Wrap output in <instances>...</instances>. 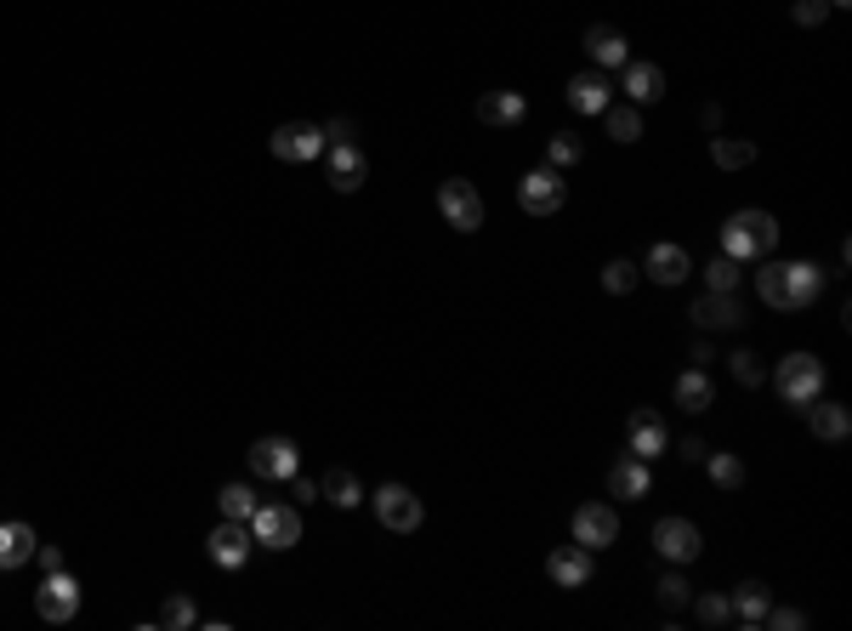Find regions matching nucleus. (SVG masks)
I'll use <instances>...</instances> for the list:
<instances>
[{"label":"nucleus","mask_w":852,"mask_h":631,"mask_svg":"<svg viewBox=\"0 0 852 631\" xmlns=\"http://www.w3.org/2000/svg\"><path fill=\"white\" fill-rule=\"evenodd\" d=\"M756 290H762V302L779 308V313H801V308H813L819 302V290H824V273L813 262H768L756 268Z\"/></svg>","instance_id":"nucleus-1"},{"label":"nucleus","mask_w":852,"mask_h":631,"mask_svg":"<svg viewBox=\"0 0 852 631\" xmlns=\"http://www.w3.org/2000/svg\"><path fill=\"white\" fill-rule=\"evenodd\" d=\"M773 246H779L773 211H733L722 222V257H733V262H762V257H773Z\"/></svg>","instance_id":"nucleus-2"},{"label":"nucleus","mask_w":852,"mask_h":631,"mask_svg":"<svg viewBox=\"0 0 852 631\" xmlns=\"http://www.w3.org/2000/svg\"><path fill=\"white\" fill-rule=\"evenodd\" d=\"M250 535H257V547L290 552L295 541H302V512L279 507V501H257V512H250Z\"/></svg>","instance_id":"nucleus-3"},{"label":"nucleus","mask_w":852,"mask_h":631,"mask_svg":"<svg viewBox=\"0 0 852 631\" xmlns=\"http://www.w3.org/2000/svg\"><path fill=\"white\" fill-rule=\"evenodd\" d=\"M438 211L455 233H478L483 228V193L467 177H449V182H438Z\"/></svg>","instance_id":"nucleus-4"},{"label":"nucleus","mask_w":852,"mask_h":631,"mask_svg":"<svg viewBox=\"0 0 852 631\" xmlns=\"http://www.w3.org/2000/svg\"><path fill=\"white\" fill-rule=\"evenodd\" d=\"M370 507H375V518L392 529V535H410V529H421V518H427L421 495L404 490V483H381V490L370 495Z\"/></svg>","instance_id":"nucleus-5"},{"label":"nucleus","mask_w":852,"mask_h":631,"mask_svg":"<svg viewBox=\"0 0 852 631\" xmlns=\"http://www.w3.org/2000/svg\"><path fill=\"white\" fill-rule=\"evenodd\" d=\"M34 614L52 620V625H69L80 614V580L69 569H52V574L40 580V592H34Z\"/></svg>","instance_id":"nucleus-6"},{"label":"nucleus","mask_w":852,"mask_h":631,"mask_svg":"<svg viewBox=\"0 0 852 631\" xmlns=\"http://www.w3.org/2000/svg\"><path fill=\"white\" fill-rule=\"evenodd\" d=\"M824 393V364L813 353H790L779 364V399L784 404H813Z\"/></svg>","instance_id":"nucleus-7"},{"label":"nucleus","mask_w":852,"mask_h":631,"mask_svg":"<svg viewBox=\"0 0 852 631\" xmlns=\"http://www.w3.org/2000/svg\"><path fill=\"white\" fill-rule=\"evenodd\" d=\"M268 149H273V160H284V166H308V160H319V154L330 149V142H324L319 126L290 120V126H279V131L268 137Z\"/></svg>","instance_id":"nucleus-8"},{"label":"nucleus","mask_w":852,"mask_h":631,"mask_svg":"<svg viewBox=\"0 0 852 631\" xmlns=\"http://www.w3.org/2000/svg\"><path fill=\"white\" fill-rule=\"evenodd\" d=\"M563 200H569L563 171H529V177L518 182V206H523L529 217H551V211H563Z\"/></svg>","instance_id":"nucleus-9"},{"label":"nucleus","mask_w":852,"mask_h":631,"mask_svg":"<svg viewBox=\"0 0 852 631\" xmlns=\"http://www.w3.org/2000/svg\"><path fill=\"white\" fill-rule=\"evenodd\" d=\"M614 535H620V512H614V507H603V501H585V507L574 512V541H580L585 552H603V547H614Z\"/></svg>","instance_id":"nucleus-10"},{"label":"nucleus","mask_w":852,"mask_h":631,"mask_svg":"<svg viewBox=\"0 0 852 631\" xmlns=\"http://www.w3.org/2000/svg\"><path fill=\"white\" fill-rule=\"evenodd\" d=\"M654 547L665 563H693L699 552H705V541H699V529L688 518H660L654 523Z\"/></svg>","instance_id":"nucleus-11"},{"label":"nucleus","mask_w":852,"mask_h":631,"mask_svg":"<svg viewBox=\"0 0 852 631\" xmlns=\"http://www.w3.org/2000/svg\"><path fill=\"white\" fill-rule=\"evenodd\" d=\"M250 552H257V535H250V523L222 518V529H211V563H217V569H244Z\"/></svg>","instance_id":"nucleus-12"},{"label":"nucleus","mask_w":852,"mask_h":631,"mask_svg":"<svg viewBox=\"0 0 852 631\" xmlns=\"http://www.w3.org/2000/svg\"><path fill=\"white\" fill-rule=\"evenodd\" d=\"M625 432H631V455H642V461H654V455L671 450V427H665V415H660V410H648V404L631 415Z\"/></svg>","instance_id":"nucleus-13"},{"label":"nucleus","mask_w":852,"mask_h":631,"mask_svg":"<svg viewBox=\"0 0 852 631\" xmlns=\"http://www.w3.org/2000/svg\"><path fill=\"white\" fill-rule=\"evenodd\" d=\"M693 324L699 330H739L744 324V308L733 290H705V297L693 302Z\"/></svg>","instance_id":"nucleus-14"},{"label":"nucleus","mask_w":852,"mask_h":631,"mask_svg":"<svg viewBox=\"0 0 852 631\" xmlns=\"http://www.w3.org/2000/svg\"><path fill=\"white\" fill-rule=\"evenodd\" d=\"M244 461H250V472H257V478L284 483V478L295 472V444H290V439H257Z\"/></svg>","instance_id":"nucleus-15"},{"label":"nucleus","mask_w":852,"mask_h":631,"mask_svg":"<svg viewBox=\"0 0 852 631\" xmlns=\"http://www.w3.org/2000/svg\"><path fill=\"white\" fill-rule=\"evenodd\" d=\"M324 160H330V188L335 193L364 188V149H359V142H330Z\"/></svg>","instance_id":"nucleus-16"},{"label":"nucleus","mask_w":852,"mask_h":631,"mask_svg":"<svg viewBox=\"0 0 852 631\" xmlns=\"http://www.w3.org/2000/svg\"><path fill=\"white\" fill-rule=\"evenodd\" d=\"M642 273H648V279H654V284H682V279L693 273V262H688V251L676 246V239H660V246H654V251H648Z\"/></svg>","instance_id":"nucleus-17"},{"label":"nucleus","mask_w":852,"mask_h":631,"mask_svg":"<svg viewBox=\"0 0 852 631\" xmlns=\"http://www.w3.org/2000/svg\"><path fill=\"white\" fill-rule=\"evenodd\" d=\"M648 483H654V478H648V461H642V455H620V461L609 467V495H614V501H642Z\"/></svg>","instance_id":"nucleus-18"},{"label":"nucleus","mask_w":852,"mask_h":631,"mask_svg":"<svg viewBox=\"0 0 852 631\" xmlns=\"http://www.w3.org/2000/svg\"><path fill=\"white\" fill-rule=\"evenodd\" d=\"M768 603H773V592L762 587V580H744V587L728 598V609H733V625H744V631H762V620H768Z\"/></svg>","instance_id":"nucleus-19"},{"label":"nucleus","mask_w":852,"mask_h":631,"mask_svg":"<svg viewBox=\"0 0 852 631\" xmlns=\"http://www.w3.org/2000/svg\"><path fill=\"white\" fill-rule=\"evenodd\" d=\"M585 52L603 63V69H620V63H631V46H625V34L614 29V23H591L585 29Z\"/></svg>","instance_id":"nucleus-20"},{"label":"nucleus","mask_w":852,"mask_h":631,"mask_svg":"<svg viewBox=\"0 0 852 631\" xmlns=\"http://www.w3.org/2000/svg\"><path fill=\"white\" fill-rule=\"evenodd\" d=\"M545 574L558 580V587H585V580H591V552L580 541L574 547H558V552L545 558Z\"/></svg>","instance_id":"nucleus-21"},{"label":"nucleus","mask_w":852,"mask_h":631,"mask_svg":"<svg viewBox=\"0 0 852 631\" xmlns=\"http://www.w3.org/2000/svg\"><path fill=\"white\" fill-rule=\"evenodd\" d=\"M523 114H529L523 91H483V97H478V120H483V126H518Z\"/></svg>","instance_id":"nucleus-22"},{"label":"nucleus","mask_w":852,"mask_h":631,"mask_svg":"<svg viewBox=\"0 0 852 631\" xmlns=\"http://www.w3.org/2000/svg\"><path fill=\"white\" fill-rule=\"evenodd\" d=\"M34 547H40V535L29 523H0V569H23L34 558Z\"/></svg>","instance_id":"nucleus-23"},{"label":"nucleus","mask_w":852,"mask_h":631,"mask_svg":"<svg viewBox=\"0 0 852 631\" xmlns=\"http://www.w3.org/2000/svg\"><path fill=\"white\" fill-rule=\"evenodd\" d=\"M625 69V97L642 109V103H660L665 97V74L654 69V63H620Z\"/></svg>","instance_id":"nucleus-24"},{"label":"nucleus","mask_w":852,"mask_h":631,"mask_svg":"<svg viewBox=\"0 0 852 631\" xmlns=\"http://www.w3.org/2000/svg\"><path fill=\"white\" fill-rule=\"evenodd\" d=\"M319 495H324L330 507H341V512H353V507L364 501V490H359V478H353V467H330V472L319 478Z\"/></svg>","instance_id":"nucleus-25"},{"label":"nucleus","mask_w":852,"mask_h":631,"mask_svg":"<svg viewBox=\"0 0 852 631\" xmlns=\"http://www.w3.org/2000/svg\"><path fill=\"white\" fill-rule=\"evenodd\" d=\"M569 109L574 114H603L609 109V80L603 74H574L569 80Z\"/></svg>","instance_id":"nucleus-26"},{"label":"nucleus","mask_w":852,"mask_h":631,"mask_svg":"<svg viewBox=\"0 0 852 631\" xmlns=\"http://www.w3.org/2000/svg\"><path fill=\"white\" fill-rule=\"evenodd\" d=\"M813 404H819V410H808L813 432H819L824 444H841L846 432H852V410H846V404H830V399H813Z\"/></svg>","instance_id":"nucleus-27"},{"label":"nucleus","mask_w":852,"mask_h":631,"mask_svg":"<svg viewBox=\"0 0 852 631\" xmlns=\"http://www.w3.org/2000/svg\"><path fill=\"white\" fill-rule=\"evenodd\" d=\"M711 399H716V387H711V375L699 370V364L676 375V404L682 410H711Z\"/></svg>","instance_id":"nucleus-28"},{"label":"nucleus","mask_w":852,"mask_h":631,"mask_svg":"<svg viewBox=\"0 0 852 631\" xmlns=\"http://www.w3.org/2000/svg\"><path fill=\"white\" fill-rule=\"evenodd\" d=\"M711 160L722 171H744V166H756V142H744V137H716L711 142Z\"/></svg>","instance_id":"nucleus-29"},{"label":"nucleus","mask_w":852,"mask_h":631,"mask_svg":"<svg viewBox=\"0 0 852 631\" xmlns=\"http://www.w3.org/2000/svg\"><path fill=\"white\" fill-rule=\"evenodd\" d=\"M603 126H609L614 142H637V137H642V114H637V103H620V109L609 103V109H603Z\"/></svg>","instance_id":"nucleus-30"},{"label":"nucleus","mask_w":852,"mask_h":631,"mask_svg":"<svg viewBox=\"0 0 852 631\" xmlns=\"http://www.w3.org/2000/svg\"><path fill=\"white\" fill-rule=\"evenodd\" d=\"M217 507H222V518H239V523H250V512H257V490H250V483H222Z\"/></svg>","instance_id":"nucleus-31"},{"label":"nucleus","mask_w":852,"mask_h":631,"mask_svg":"<svg viewBox=\"0 0 852 631\" xmlns=\"http://www.w3.org/2000/svg\"><path fill=\"white\" fill-rule=\"evenodd\" d=\"M693 620H699V625H728V620H733V609H728V592H705V598L693 603Z\"/></svg>","instance_id":"nucleus-32"},{"label":"nucleus","mask_w":852,"mask_h":631,"mask_svg":"<svg viewBox=\"0 0 852 631\" xmlns=\"http://www.w3.org/2000/svg\"><path fill=\"white\" fill-rule=\"evenodd\" d=\"M160 625H177V631H188V625H199V609H193V598H188V592H177V598H166V609H160Z\"/></svg>","instance_id":"nucleus-33"},{"label":"nucleus","mask_w":852,"mask_h":631,"mask_svg":"<svg viewBox=\"0 0 852 631\" xmlns=\"http://www.w3.org/2000/svg\"><path fill=\"white\" fill-rule=\"evenodd\" d=\"M551 171H569V166H580V137H569V131H558L551 137Z\"/></svg>","instance_id":"nucleus-34"},{"label":"nucleus","mask_w":852,"mask_h":631,"mask_svg":"<svg viewBox=\"0 0 852 631\" xmlns=\"http://www.w3.org/2000/svg\"><path fill=\"white\" fill-rule=\"evenodd\" d=\"M728 364H733V381H739V387H762V381H768L762 359H756V353H750V348H744V353H733Z\"/></svg>","instance_id":"nucleus-35"},{"label":"nucleus","mask_w":852,"mask_h":631,"mask_svg":"<svg viewBox=\"0 0 852 631\" xmlns=\"http://www.w3.org/2000/svg\"><path fill=\"white\" fill-rule=\"evenodd\" d=\"M711 461V478L722 483V490H739V483H744V461L739 455H705Z\"/></svg>","instance_id":"nucleus-36"},{"label":"nucleus","mask_w":852,"mask_h":631,"mask_svg":"<svg viewBox=\"0 0 852 631\" xmlns=\"http://www.w3.org/2000/svg\"><path fill=\"white\" fill-rule=\"evenodd\" d=\"M637 284V262H625V257H614L609 268H603V290H614V297H625V290Z\"/></svg>","instance_id":"nucleus-37"},{"label":"nucleus","mask_w":852,"mask_h":631,"mask_svg":"<svg viewBox=\"0 0 852 631\" xmlns=\"http://www.w3.org/2000/svg\"><path fill=\"white\" fill-rule=\"evenodd\" d=\"M705 284H711V290H733V284H739V262H733V257H716V262L705 268Z\"/></svg>","instance_id":"nucleus-38"},{"label":"nucleus","mask_w":852,"mask_h":631,"mask_svg":"<svg viewBox=\"0 0 852 631\" xmlns=\"http://www.w3.org/2000/svg\"><path fill=\"white\" fill-rule=\"evenodd\" d=\"M762 625H773V631H801V625H808V614H801V609H784V603H768V620Z\"/></svg>","instance_id":"nucleus-39"},{"label":"nucleus","mask_w":852,"mask_h":631,"mask_svg":"<svg viewBox=\"0 0 852 631\" xmlns=\"http://www.w3.org/2000/svg\"><path fill=\"white\" fill-rule=\"evenodd\" d=\"M824 12H830V0H795V12H790V18H795L801 29H819Z\"/></svg>","instance_id":"nucleus-40"},{"label":"nucleus","mask_w":852,"mask_h":631,"mask_svg":"<svg viewBox=\"0 0 852 631\" xmlns=\"http://www.w3.org/2000/svg\"><path fill=\"white\" fill-rule=\"evenodd\" d=\"M660 603H665V609H682V603H688V580H682V574H665V580H660Z\"/></svg>","instance_id":"nucleus-41"},{"label":"nucleus","mask_w":852,"mask_h":631,"mask_svg":"<svg viewBox=\"0 0 852 631\" xmlns=\"http://www.w3.org/2000/svg\"><path fill=\"white\" fill-rule=\"evenodd\" d=\"M284 483H290V495H295V501H319V483H313V478H302V472H290Z\"/></svg>","instance_id":"nucleus-42"},{"label":"nucleus","mask_w":852,"mask_h":631,"mask_svg":"<svg viewBox=\"0 0 852 631\" xmlns=\"http://www.w3.org/2000/svg\"><path fill=\"white\" fill-rule=\"evenodd\" d=\"M324 142H353V126H347V120H330V126H324Z\"/></svg>","instance_id":"nucleus-43"},{"label":"nucleus","mask_w":852,"mask_h":631,"mask_svg":"<svg viewBox=\"0 0 852 631\" xmlns=\"http://www.w3.org/2000/svg\"><path fill=\"white\" fill-rule=\"evenodd\" d=\"M34 558L46 563V574H52V569H63V552H58V547H34Z\"/></svg>","instance_id":"nucleus-44"},{"label":"nucleus","mask_w":852,"mask_h":631,"mask_svg":"<svg viewBox=\"0 0 852 631\" xmlns=\"http://www.w3.org/2000/svg\"><path fill=\"white\" fill-rule=\"evenodd\" d=\"M711 450H705V439H682V461H705Z\"/></svg>","instance_id":"nucleus-45"},{"label":"nucleus","mask_w":852,"mask_h":631,"mask_svg":"<svg viewBox=\"0 0 852 631\" xmlns=\"http://www.w3.org/2000/svg\"><path fill=\"white\" fill-rule=\"evenodd\" d=\"M699 126L716 131V126H722V109H716V103H705V109H699Z\"/></svg>","instance_id":"nucleus-46"},{"label":"nucleus","mask_w":852,"mask_h":631,"mask_svg":"<svg viewBox=\"0 0 852 631\" xmlns=\"http://www.w3.org/2000/svg\"><path fill=\"white\" fill-rule=\"evenodd\" d=\"M830 7H846V0H830Z\"/></svg>","instance_id":"nucleus-47"}]
</instances>
